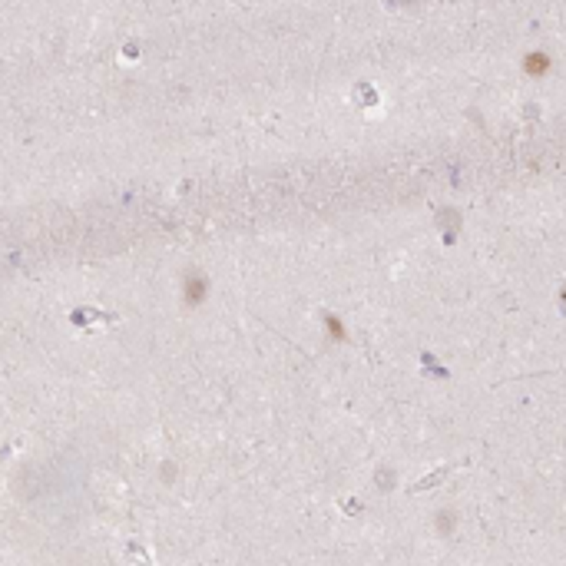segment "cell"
<instances>
[{
  "label": "cell",
  "mask_w": 566,
  "mask_h": 566,
  "mask_svg": "<svg viewBox=\"0 0 566 566\" xmlns=\"http://www.w3.org/2000/svg\"><path fill=\"white\" fill-rule=\"evenodd\" d=\"M550 70H553V57L547 53V50H533V53H526V57H523V73H526V76H533V80L547 76Z\"/></svg>",
  "instance_id": "cell-1"
}]
</instances>
